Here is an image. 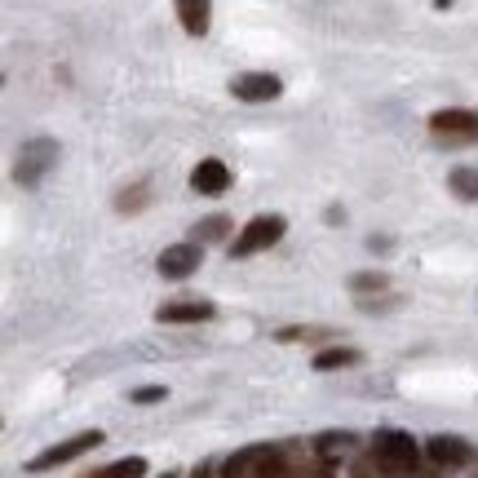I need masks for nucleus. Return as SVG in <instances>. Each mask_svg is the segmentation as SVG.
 <instances>
[{
	"mask_svg": "<svg viewBox=\"0 0 478 478\" xmlns=\"http://www.w3.org/2000/svg\"><path fill=\"white\" fill-rule=\"evenodd\" d=\"M421 456L425 452L403 430H376L373 434V465L381 478H421L425 474L421 470ZM425 478H434V474H425Z\"/></svg>",
	"mask_w": 478,
	"mask_h": 478,
	"instance_id": "f257e3e1",
	"label": "nucleus"
},
{
	"mask_svg": "<svg viewBox=\"0 0 478 478\" xmlns=\"http://www.w3.org/2000/svg\"><path fill=\"white\" fill-rule=\"evenodd\" d=\"M222 478H293V461L284 447L257 443L235 452L226 465H222Z\"/></svg>",
	"mask_w": 478,
	"mask_h": 478,
	"instance_id": "f03ea898",
	"label": "nucleus"
},
{
	"mask_svg": "<svg viewBox=\"0 0 478 478\" xmlns=\"http://www.w3.org/2000/svg\"><path fill=\"white\" fill-rule=\"evenodd\" d=\"M284 231H288V222L279 217V213H262V217H253L244 231L235 235V244H231V257H253V253H266V248H274L279 239H284Z\"/></svg>",
	"mask_w": 478,
	"mask_h": 478,
	"instance_id": "7ed1b4c3",
	"label": "nucleus"
},
{
	"mask_svg": "<svg viewBox=\"0 0 478 478\" xmlns=\"http://www.w3.org/2000/svg\"><path fill=\"white\" fill-rule=\"evenodd\" d=\"M98 443H103V430H80V434H71V439H63V443L45 447L40 456H32L27 470H32V474H45V470H54V465H67V461H75V456L94 452Z\"/></svg>",
	"mask_w": 478,
	"mask_h": 478,
	"instance_id": "20e7f679",
	"label": "nucleus"
},
{
	"mask_svg": "<svg viewBox=\"0 0 478 478\" xmlns=\"http://www.w3.org/2000/svg\"><path fill=\"white\" fill-rule=\"evenodd\" d=\"M54 164H58V142H54V137H32V142H23V151H18L14 177H18L23 186H35Z\"/></svg>",
	"mask_w": 478,
	"mask_h": 478,
	"instance_id": "39448f33",
	"label": "nucleus"
},
{
	"mask_svg": "<svg viewBox=\"0 0 478 478\" xmlns=\"http://www.w3.org/2000/svg\"><path fill=\"white\" fill-rule=\"evenodd\" d=\"M430 134H439L443 142H478V111L443 106L430 115Z\"/></svg>",
	"mask_w": 478,
	"mask_h": 478,
	"instance_id": "423d86ee",
	"label": "nucleus"
},
{
	"mask_svg": "<svg viewBox=\"0 0 478 478\" xmlns=\"http://www.w3.org/2000/svg\"><path fill=\"white\" fill-rule=\"evenodd\" d=\"M425 461H430L434 470H465V465L474 461V447L465 443V439H456V434H434V439L425 443Z\"/></svg>",
	"mask_w": 478,
	"mask_h": 478,
	"instance_id": "0eeeda50",
	"label": "nucleus"
},
{
	"mask_svg": "<svg viewBox=\"0 0 478 478\" xmlns=\"http://www.w3.org/2000/svg\"><path fill=\"white\" fill-rule=\"evenodd\" d=\"M200 262H204V248H200L195 239H186V244H173V248L160 253L155 271L164 274V279H186V274L200 271Z\"/></svg>",
	"mask_w": 478,
	"mask_h": 478,
	"instance_id": "6e6552de",
	"label": "nucleus"
},
{
	"mask_svg": "<svg viewBox=\"0 0 478 478\" xmlns=\"http://www.w3.org/2000/svg\"><path fill=\"white\" fill-rule=\"evenodd\" d=\"M231 94H235L239 103H274L284 94V85H279V75H271V71H248V75L231 80Z\"/></svg>",
	"mask_w": 478,
	"mask_h": 478,
	"instance_id": "1a4fd4ad",
	"label": "nucleus"
},
{
	"mask_svg": "<svg viewBox=\"0 0 478 478\" xmlns=\"http://www.w3.org/2000/svg\"><path fill=\"white\" fill-rule=\"evenodd\" d=\"M191 186H195L200 195H222V191L231 186V169H226L222 160H200V164L191 169Z\"/></svg>",
	"mask_w": 478,
	"mask_h": 478,
	"instance_id": "9d476101",
	"label": "nucleus"
},
{
	"mask_svg": "<svg viewBox=\"0 0 478 478\" xmlns=\"http://www.w3.org/2000/svg\"><path fill=\"white\" fill-rule=\"evenodd\" d=\"M213 314H217L213 302H169V306L155 310L160 324H204V319H213Z\"/></svg>",
	"mask_w": 478,
	"mask_h": 478,
	"instance_id": "9b49d317",
	"label": "nucleus"
},
{
	"mask_svg": "<svg viewBox=\"0 0 478 478\" xmlns=\"http://www.w3.org/2000/svg\"><path fill=\"white\" fill-rule=\"evenodd\" d=\"M177 23L186 35H204L208 32V0H173Z\"/></svg>",
	"mask_w": 478,
	"mask_h": 478,
	"instance_id": "f8f14e48",
	"label": "nucleus"
},
{
	"mask_svg": "<svg viewBox=\"0 0 478 478\" xmlns=\"http://www.w3.org/2000/svg\"><path fill=\"white\" fill-rule=\"evenodd\" d=\"M363 354L350 350V345H333V350H319L314 354V373H333V368H354Z\"/></svg>",
	"mask_w": 478,
	"mask_h": 478,
	"instance_id": "ddd939ff",
	"label": "nucleus"
},
{
	"mask_svg": "<svg viewBox=\"0 0 478 478\" xmlns=\"http://www.w3.org/2000/svg\"><path fill=\"white\" fill-rule=\"evenodd\" d=\"M354 447V434L350 430H328V434H319L314 439V456H324V461H337L342 452Z\"/></svg>",
	"mask_w": 478,
	"mask_h": 478,
	"instance_id": "4468645a",
	"label": "nucleus"
},
{
	"mask_svg": "<svg viewBox=\"0 0 478 478\" xmlns=\"http://www.w3.org/2000/svg\"><path fill=\"white\" fill-rule=\"evenodd\" d=\"M447 186H452V195H456V200L478 204V169H452Z\"/></svg>",
	"mask_w": 478,
	"mask_h": 478,
	"instance_id": "2eb2a0df",
	"label": "nucleus"
},
{
	"mask_svg": "<svg viewBox=\"0 0 478 478\" xmlns=\"http://www.w3.org/2000/svg\"><path fill=\"white\" fill-rule=\"evenodd\" d=\"M142 474H146V461L142 456H124V461H111V465H103V470H94L85 478H142Z\"/></svg>",
	"mask_w": 478,
	"mask_h": 478,
	"instance_id": "dca6fc26",
	"label": "nucleus"
},
{
	"mask_svg": "<svg viewBox=\"0 0 478 478\" xmlns=\"http://www.w3.org/2000/svg\"><path fill=\"white\" fill-rule=\"evenodd\" d=\"M226 235H231V217H204V222H195V231H191L195 244H204V239H226Z\"/></svg>",
	"mask_w": 478,
	"mask_h": 478,
	"instance_id": "f3484780",
	"label": "nucleus"
},
{
	"mask_svg": "<svg viewBox=\"0 0 478 478\" xmlns=\"http://www.w3.org/2000/svg\"><path fill=\"white\" fill-rule=\"evenodd\" d=\"M350 288L363 297V293H381V288H390V279H385V274H354V279H350Z\"/></svg>",
	"mask_w": 478,
	"mask_h": 478,
	"instance_id": "a211bd4d",
	"label": "nucleus"
},
{
	"mask_svg": "<svg viewBox=\"0 0 478 478\" xmlns=\"http://www.w3.org/2000/svg\"><path fill=\"white\" fill-rule=\"evenodd\" d=\"M328 333L324 328H284L279 333V342H324Z\"/></svg>",
	"mask_w": 478,
	"mask_h": 478,
	"instance_id": "6ab92c4d",
	"label": "nucleus"
},
{
	"mask_svg": "<svg viewBox=\"0 0 478 478\" xmlns=\"http://www.w3.org/2000/svg\"><path fill=\"white\" fill-rule=\"evenodd\" d=\"M142 200H146V186H134V191H124V195L115 200V208H120V213H137Z\"/></svg>",
	"mask_w": 478,
	"mask_h": 478,
	"instance_id": "aec40b11",
	"label": "nucleus"
},
{
	"mask_svg": "<svg viewBox=\"0 0 478 478\" xmlns=\"http://www.w3.org/2000/svg\"><path fill=\"white\" fill-rule=\"evenodd\" d=\"M169 390L164 385H142V390H134V403H160Z\"/></svg>",
	"mask_w": 478,
	"mask_h": 478,
	"instance_id": "412c9836",
	"label": "nucleus"
},
{
	"mask_svg": "<svg viewBox=\"0 0 478 478\" xmlns=\"http://www.w3.org/2000/svg\"><path fill=\"white\" fill-rule=\"evenodd\" d=\"M191 478H213V474H208V470H195V474H191Z\"/></svg>",
	"mask_w": 478,
	"mask_h": 478,
	"instance_id": "4be33fe9",
	"label": "nucleus"
},
{
	"mask_svg": "<svg viewBox=\"0 0 478 478\" xmlns=\"http://www.w3.org/2000/svg\"><path fill=\"white\" fill-rule=\"evenodd\" d=\"M160 478H177V474H169V470H164V474H160Z\"/></svg>",
	"mask_w": 478,
	"mask_h": 478,
	"instance_id": "5701e85b",
	"label": "nucleus"
},
{
	"mask_svg": "<svg viewBox=\"0 0 478 478\" xmlns=\"http://www.w3.org/2000/svg\"><path fill=\"white\" fill-rule=\"evenodd\" d=\"M474 478H478V474H474Z\"/></svg>",
	"mask_w": 478,
	"mask_h": 478,
	"instance_id": "b1692460",
	"label": "nucleus"
}]
</instances>
